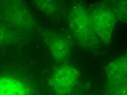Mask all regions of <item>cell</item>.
Here are the masks:
<instances>
[{"mask_svg": "<svg viewBox=\"0 0 127 95\" xmlns=\"http://www.w3.org/2000/svg\"><path fill=\"white\" fill-rule=\"evenodd\" d=\"M51 49L54 58L59 61L64 60L68 55V48L64 42L60 40L54 42Z\"/></svg>", "mask_w": 127, "mask_h": 95, "instance_id": "obj_2", "label": "cell"}, {"mask_svg": "<svg viewBox=\"0 0 127 95\" xmlns=\"http://www.w3.org/2000/svg\"><path fill=\"white\" fill-rule=\"evenodd\" d=\"M76 69L68 65H62L55 72L51 79V84L59 94L68 92L75 84L77 78Z\"/></svg>", "mask_w": 127, "mask_h": 95, "instance_id": "obj_1", "label": "cell"}]
</instances>
